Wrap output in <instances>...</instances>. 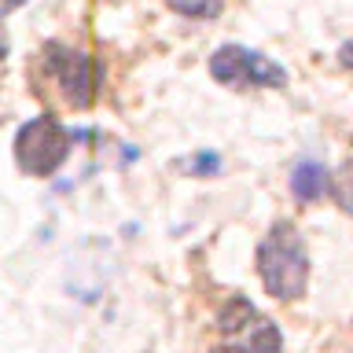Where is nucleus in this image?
<instances>
[{
    "instance_id": "f03ea898",
    "label": "nucleus",
    "mask_w": 353,
    "mask_h": 353,
    "mask_svg": "<svg viewBox=\"0 0 353 353\" xmlns=\"http://www.w3.org/2000/svg\"><path fill=\"white\" fill-rule=\"evenodd\" d=\"M217 346L210 353H280L283 335L276 320L254 309L250 298H228L217 313Z\"/></svg>"
},
{
    "instance_id": "7ed1b4c3",
    "label": "nucleus",
    "mask_w": 353,
    "mask_h": 353,
    "mask_svg": "<svg viewBox=\"0 0 353 353\" xmlns=\"http://www.w3.org/2000/svg\"><path fill=\"white\" fill-rule=\"evenodd\" d=\"M70 154V132L55 114H37L15 132V162L30 176H52Z\"/></svg>"
},
{
    "instance_id": "0eeeda50",
    "label": "nucleus",
    "mask_w": 353,
    "mask_h": 353,
    "mask_svg": "<svg viewBox=\"0 0 353 353\" xmlns=\"http://www.w3.org/2000/svg\"><path fill=\"white\" fill-rule=\"evenodd\" d=\"M165 4L184 19H217L225 0H165Z\"/></svg>"
},
{
    "instance_id": "9d476101",
    "label": "nucleus",
    "mask_w": 353,
    "mask_h": 353,
    "mask_svg": "<svg viewBox=\"0 0 353 353\" xmlns=\"http://www.w3.org/2000/svg\"><path fill=\"white\" fill-rule=\"evenodd\" d=\"M8 48H11V44H8V33H4V26H0V59L8 55Z\"/></svg>"
},
{
    "instance_id": "39448f33",
    "label": "nucleus",
    "mask_w": 353,
    "mask_h": 353,
    "mask_svg": "<svg viewBox=\"0 0 353 353\" xmlns=\"http://www.w3.org/2000/svg\"><path fill=\"white\" fill-rule=\"evenodd\" d=\"M44 59V70H48L55 81H59L66 103L74 110H88L96 103V92H99V63L96 55L88 52H74L66 44H44L41 52Z\"/></svg>"
},
{
    "instance_id": "9b49d317",
    "label": "nucleus",
    "mask_w": 353,
    "mask_h": 353,
    "mask_svg": "<svg viewBox=\"0 0 353 353\" xmlns=\"http://www.w3.org/2000/svg\"><path fill=\"white\" fill-rule=\"evenodd\" d=\"M339 63H342V66H350V44H342V52H339Z\"/></svg>"
},
{
    "instance_id": "f257e3e1",
    "label": "nucleus",
    "mask_w": 353,
    "mask_h": 353,
    "mask_svg": "<svg viewBox=\"0 0 353 353\" xmlns=\"http://www.w3.org/2000/svg\"><path fill=\"white\" fill-rule=\"evenodd\" d=\"M258 276L265 283V291L280 302L305 294L309 283V254L305 239L294 228V221H276L265 232V239L258 243Z\"/></svg>"
},
{
    "instance_id": "1a4fd4ad",
    "label": "nucleus",
    "mask_w": 353,
    "mask_h": 353,
    "mask_svg": "<svg viewBox=\"0 0 353 353\" xmlns=\"http://www.w3.org/2000/svg\"><path fill=\"white\" fill-rule=\"evenodd\" d=\"M22 0H0V15H8V11H15Z\"/></svg>"
},
{
    "instance_id": "6e6552de",
    "label": "nucleus",
    "mask_w": 353,
    "mask_h": 353,
    "mask_svg": "<svg viewBox=\"0 0 353 353\" xmlns=\"http://www.w3.org/2000/svg\"><path fill=\"white\" fill-rule=\"evenodd\" d=\"M181 170L188 176H214V173H221V159L214 151H199V154H192V159L181 162Z\"/></svg>"
},
{
    "instance_id": "423d86ee",
    "label": "nucleus",
    "mask_w": 353,
    "mask_h": 353,
    "mask_svg": "<svg viewBox=\"0 0 353 353\" xmlns=\"http://www.w3.org/2000/svg\"><path fill=\"white\" fill-rule=\"evenodd\" d=\"M331 188V173L324 162L316 159H302L291 170V195L298 199V203H316V199H324Z\"/></svg>"
},
{
    "instance_id": "20e7f679",
    "label": "nucleus",
    "mask_w": 353,
    "mask_h": 353,
    "mask_svg": "<svg viewBox=\"0 0 353 353\" xmlns=\"http://www.w3.org/2000/svg\"><path fill=\"white\" fill-rule=\"evenodd\" d=\"M210 77L228 88H283L287 70L261 52H250L243 44H221L210 55Z\"/></svg>"
}]
</instances>
